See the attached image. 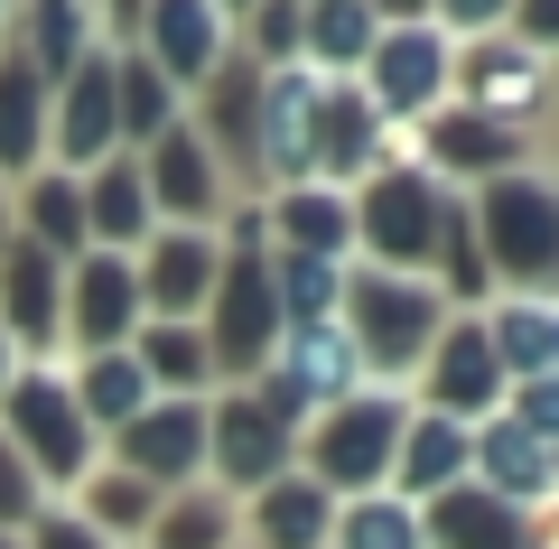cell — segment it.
Listing matches in <instances>:
<instances>
[{"instance_id": "cell-1", "label": "cell", "mask_w": 559, "mask_h": 549, "mask_svg": "<svg viewBox=\"0 0 559 549\" xmlns=\"http://www.w3.org/2000/svg\"><path fill=\"white\" fill-rule=\"evenodd\" d=\"M466 224H476L485 279H503V298H559V177L540 158L476 187Z\"/></svg>"}, {"instance_id": "cell-2", "label": "cell", "mask_w": 559, "mask_h": 549, "mask_svg": "<svg viewBox=\"0 0 559 549\" xmlns=\"http://www.w3.org/2000/svg\"><path fill=\"white\" fill-rule=\"evenodd\" d=\"M336 326L355 335V354H364V382H382V392H401V382L429 363V345H439V326H448V298L429 289V279H411V271H355L345 279V308H336Z\"/></svg>"}, {"instance_id": "cell-3", "label": "cell", "mask_w": 559, "mask_h": 549, "mask_svg": "<svg viewBox=\"0 0 559 549\" xmlns=\"http://www.w3.org/2000/svg\"><path fill=\"white\" fill-rule=\"evenodd\" d=\"M0 438L20 447V466L38 475L47 493H75L84 475L103 466V447H94V429H84V410H75V373L66 363H20V373L0 382Z\"/></svg>"}, {"instance_id": "cell-4", "label": "cell", "mask_w": 559, "mask_h": 549, "mask_svg": "<svg viewBox=\"0 0 559 549\" xmlns=\"http://www.w3.org/2000/svg\"><path fill=\"white\" fill-rule=\"evenodd\" d=\"M401 429H411V401L401 392H355V401H336V410H318L308 419V485L318 493H382L392 485V456H401Z\"/></svg>"}, {"instance_id": "cell-5", "label": "cell", "mask_w": 559, "mask_h": 549, "mask_svg": "<svg viewBox=\"0 0 559 549\" xmlns=\"http://www.w3.org/2000/svg\"><path fill=\"white\" fill-rule=\"evenodd\" d=\"M439 215H448V187L419 168L411 150H401L382 177H364V187H355V252H373V271H411V279H429Z\"/></svg>"}, {"instance_id": "cell-6", "label": "cell", "mask_w": 559, "mask_h": 549, "mask_svg": "<svg viewBox=\"0 0 559 549\" xmlns=\"http://www.w3.org/2000/svg\"><path fill=\"white\" fill-rule=\"evenodd\" d=\"M448 103L476 112V121H495V131H513V140H532V121H550V57H532L513 28H495V38L457 47Z\"/></svg>"}, {"instance_id": "cell-7", "label": "cell", "mask_w": 559, "mask_h": 549, "mask_svg": "<svg viewBox=\"0 0 559 549\" xmlns=\"http://www.w3.org/2000/svg\"><path fill=\"white\" fill-rule=\"evenodd\" d=\"M448 65H457V47L429 28V10H382V38L355 84L382 121H429L448 103Z\"/></svg>"}, {"instance_id": "cell-8", "label": "cell", "mask_w": 559, "mask_h": 549, "mask_svg": "<svg viewBox=\"0 0 559 549\" xmlns=\"http://www.w3.org/2000/svg\"><path fill=\"white\" fill-rule=\"evenodd\" d=\"M197 326H205V354H215V392H242L252 373H271V354H280L271 271L261 261H224V279H215Z\"/></svg>"}, {"instance_id": "cell-9", "label": "cell", "mask_w": 559, "mask_h": 549, "mask_svg": "<svg viewBox=\"0 0 559 549\" xmlns=\"http://www.w3.org/2000/svg\"><path fill=\"white\" fill-rule=\"evenodd\" d=\"M289 456H299V438L280 429L252 392H215V401H205V485H224L242 503V493L280 485Z\"/></svg>"}, {"instance_id": "cell-10", "label": "cell", "mask_w": 559, "mask_h": 549, "mask_svg": "<svg viewBox=\"0 0 559 549\" xmlns=\"http://www.w3.org/2000/svg\"><path fill=\"white\" fill-rule=\"evenodd\" d=\"M131 279H140V326H197L205 298H215V279H224V242L159 224V234L131 252Z\"/></svg>"}, {"instance_id": "cell-11", "label": "cell", "mask_w": 559, "mask_h": 549, "mask_svg": "<svg viewBox=\"0 0 559 549\" xmlns=\"http://www.w3.org/2000/svg\"><path fill=\"white\" fill-rule=\"evenodd\" d=\"M419 410L457 419V429H485V419L503 410V373H495V354H485L476 317H448L439 326V345H429V363H419Z\"/></svg>"}, {"instance_id": "cell-12", "label": "cell", "mask_w": 559, "mask_h": 549, "mask_svg": "<svg viewBox=\"0 0 559 549\" xmlns=\"http://www.w3.org/2000/svg\"><path fill=\"white\" fill-rule=\"evenodd\" d=\"M112 466L140 475L150 493L205 485V401H150L131 429H112Z\"/></svg>"}, {"instance_id": "cell-13", "label": "cell", "mask_w": 559, "mask_h": 549, "mask_svg": "<svg viewBox=\"0 0 559 549\" xmlns=\"http://www.w3.org/2000/svg\"><path fill=\"white\" fill-rule=\"evenodd\" d=\"M121 150V112H112V57H84L66 84H47V158L66 177H94Z\"/></svg>"}, {"instance_id": "cell-14", "label": "cell", "mask_w": 559, "mask_h": 549, "mask_svg": "<svg viewBox=\"0 0 559 549\" xmlns=\"http://www.w3.org/2000/svg\"><path fill=\"white\" fill-rule=\"evenodd\" d=\"M131 47L159 65V75L178 84V103H187L224 57H234V10H215V0H150Z\"/></svg>"}, {"instance_id": "cell-15", "label": "cell", "mask_w": 559, "mask_h": 549, "mask_svg": "<svg viewBox=\"0 0 559 549\" xmlns=\"http://www.w3.org/2000/svg\"><path fill=\"white\" fill-rule=\"evenodd\" d=\"M140 177H150V215L178 224V234H215L224 205H234L224 168L197 150V131H187V121H178L168 140H150V150H140Z\"/></svg>"}, {"instance_id": "cell-16", "label": "cell", "mask_w": 559, "mask_h": 549, "mask_svg": "<svg viewBox=\"0 0 559 549\" xmlns=\"http://www.w3.org/2000/svg\"><path fill=\"white\" fill-rule=\"evenodd\" d=\"M66 335H75V354H121L140 335V279L121 252L66 261Z\"/></svg>"}, {"instance_id": "cell-17", "label": "cell", "mask_w": 559, "mask_h": 549, "mask_svg": "<svg viewBox=\"0 0 559 549\" xmlns=\"http://www.w3.org/2000/svg\"><path fill=\"white\" fill-rule=\"evenodd\" d=\"M0 335L20 345V363H47V345L66 335V261H47L38 242L0 252Z\"/></svg>"}, {"instance_id": "cell-18", "label": "cell", "mask_w": 559, "mask_h": 549, "mask_svg": "<svg viewBox=\"0 0 559 549\" xmlns=\"http://www.w3.org/2000/svg\"><path fill=\"white\" fill-rule=\"evenodd\" d=\"M466 485H485L495 503H513L522 522H532L540 503H559V447H540L532 429H513V419H485L476 429V456H466Z\"/></svg>"}, {"instance_id": "cell-19", "label": "cell", "mask_w": 559, "mask_h": 549, "mask_svg": "<svg viewBox=\"0 0 559 549\" xmlns=\"http://www.w3.org/2000/svg\"><path fill=\"white\" fill-rule=\"evenodd\" d=\"M84 187V252H121L131 261L140 242L159 234V215H150V177H140L131 150H112L94 177H75Z\"/></svg>"}, {"instance_id": "cell-20", "label": "cell", "mask_w": 559, "mask_h": 549, "mask_svg": "<svg viewBox=\"0 0 559 549\" xmlns=\"http://www.w3.org/2000/svg\"><path fill=\"white\" fill-rule=\"evenodd\" d=\"M261 224H271V252L289 261H336L355 252V196H336V187H280V196H261Z\"/></svg>"}, {"instance_id": "cell-21", "label": "cell", "mask_w": 559, "mask_h": 549, "mask_svg": "<svg viewBox=\"0 0 559 549\" xmlns=\"http://www.w3.org/2000/svg\"><path fill=\"white\" fill-rule=\"evenodd\" d=\"M419 540L429 549H550L513 503H495L485 485H448L419 503Z\"/></svg>"}, {"instance_id": "cell-22", "label": "cell", "mask_w": 559, "mask_h": 549, "mask_svg": "<svg viewBox=\"0 0 559 549\" xmlns=\"http://www.w3.org/2000/svg\"><path fill=\"white\" fill-rule=\"evenodd\" d=\"M271 373L289 382L308 410H336V401L373 392V382H364V354H355V335H345V326H299V335H280Z\"/></svg>"}, {"instance_id": "cell-23", "label": "cell", "mask_w": 559, "mask_h": 549, "mask_svg": "<svg viewBox=\"0 0 559 549\" xmlns=\"http://www.w3.org/2000/svg\"><path fill=\"white\" fill-rule=\"evenodd\" d=\"M485 326V354H495L503 392H522V382H550L559 373V326H550V298H485L476 308Z\"/></svg>"}, {"instance_id": "cell-24", "label": "cell", "mask_w": 559, "mask_h": 549, "mask_svg": "<svg viewBox=\"0 0 559 549\" xmlns=\"http://www.w3.org/2000/svg\"><path fill=\"white\" fill-rule=\"evenodd\" d=\"M242 522H252L242 549H326L336 540V493H318L299 466H289L280 485H261L252 503H242Z\"/></svg>"}, {"instance_id": "cell-25", "label": "cell", "mask_w": 559, "mask_h": 549, "mask_svg": "<svg viewBox=\"0 0 559 549\" xmlns=\"http://www.w3.org/2000/svg\"><path fill=\"white\" fill-rule=\"evenodd\" d=\"M466 456H476V429H457V419H429V410H411V429H401V456H392V493L419 512L429 493L466 485Z\"/></svg>"}, {"instance_id": "cell-26", "label": "cell", "mask_w": 559, "mask_h": 549, "mask_svg": "<svg viewBox=\"0 0 559 549\" xmlns=\"http://www.w3.org/2000/svg\"><path fill=\"white\" fill-rule=\"evenodd\" d=\"M10 224H20V242H38L47 261H84V187L66 168H38L10 187Z\"/></svg>"}, {"instance_id": "cell-27", "label": "cell", "mask_w": 559, "mask_h": 549, "mask_svg": "<svg viewBox=\"0 0 559 549\" xmlns=\"http://www.w3.org/2000/svg\"><path fill=\"white\" fill-rule=\"evenodd\" d=\"M66 512H75V522L94 530L103 549H140V540H150V522H159V493H150L140 475H121L112 456H103V466L75 485V503H66Z\"/></svg>"}, {"instance_id": "cell-28", "label": "cell", "mask_w": 559, "mask_h": 549, "mask_svg": "<svg viewBox=\"0 0 559 549\" xmlns=\"http://www.w3.org/2000/svg\"><path fill=\"white\" fill-rule=\"evenodd\" d=\"M131 363L150 382V401H215V354H205V326H140Z\"/></svg>"}, {"instance_id": "cell-29", "label": "cell", "mask_w": 559, "mask_h": 549, "mask_svg": "<svg viewBox=\"0 0 559 549\" xmlns=\"http://www.w3.org/2000/svg\"><path fill=\"white\" fill-rule=\"evenodd\" d=\"M47 158V84L20 65V47H0V187L38 177Z\"/></svg>"}, {"instance_id": "cell-30", "label": "cell", "mask_w": 559, "mask_h": 549, "mask_svg": "<svg viewBox=\"0 0 559 549\" xmlns=\"http://www.w3.org/2000/svg\"><path fill=\"white\" fill-rule=\"evenodd\" d=\"M373 38H382L373 0H318V10H299V65H318V75H364Z\"/></svg>"}, {"instance_id": "cell-31", "label": "cell", "mask_w": 559, "mask_h": 549, "mask_svg": "<svg viewBox=\"0 0 559 549\" xmlns=\"http://www.w3.org/2000/svg\"><path fill=\"white\" fill-rule=\"evenodd\" d=\"M234 522H242V503L224 485H178V493H159V522H150L140 549H234Z\"/></svg>"}, {"instance_id": "cell-32", "label": "cell", "mask_w": 559, "mask_h": 549, "mask_svg": "<svg viewBox=\"0 0 559 549\" xmlns=\"http://www.w3.org/2000/svg\"><path fill=\"white\" fill-rule=\"evenodd\" d=\"M261 271H271L280 335H299V326H336V308H345V271H336V261H289V252H271Z\"/></svg>"}, {"instance_id": "cell-33", "label": "cell", "mask_w": 559, "mask_h": 549, "mask_svg": "<svg viewBox=\"0 0 559 549\" xmlns=\"http://www.w3.org/2000/svg\"><path fill=\"white\" fill-rule=\"evenodd\" d=\"M75 410H84V429H131L140 410H150V382H140V363H131V345L121 354H84L75 363Z\"/></svg>"}, {"instance_id": "cell-34", "label": "cell", "mask_w": 559, "mask_h": 549, "mask_svg": "<svg viewBox=\"0 0 559 549\" xmlns=\"http://www.w3.org/2000/svg\"><path fill=\"white\" fill-rule=\"evenodd\" d=\"M326 549H429V540H419V512L401 493H355V503H336V540Z\"/></svg>"}, {"instance_id": "cell-35", "label": "cell", "mask_w": 559, "mask_h": 549, "mask_svg": "<svg viewBox=\"0 0 559 549\" xmlns=\"http://www.w3.org/2000/svg\"><path fill=\"white\" fill-rule=\"evenodd\" d=\"M38 512H47V485H38V475L20 466V447L0 438V530H28Z\"/></svg>"}, {"instance_id": "cell-36", "label": "cell", "mask_w": 559, "mask_h": 549, "mask_svg": "<svg viewBox=\"0 0 559 549\" xmlns=\"http://www.w3.org/2000/svg\"><path fill=\"white\" fill-rule=\"evenodd\" d=\"M503 419H513V429H532L540 447H559V373H550V382H522V392H503Z\"/></svg>"}, {"instance_id": "cell-37", "label": "cell", "mask_w": 559, "mask_h": 549, "mask_svg": "<svg viewBox=\"0 0 559 549\" xmlns=\"http://www.w3.org/2000/svg\"><path fill=\"white\" fill-rule=\"evenodd\" d=\"M20 549H103V540H94V530H84V522H75V512H57V503H47V512H38V522H28V530H20Z\"/></svg>"}, {"instance_id": "cell-38", "label": "cell", "mask_w": 559, "mask_h": 549, "mask_svg": "<svg viewBox=\"0 0 559 549\" xmlns=\"http://www.w3.org/2000/svg\"><path fill=\"white\" fill-rule=\"evenodd\" d=\"M503 28H513L532 57H559V0H532V10H503Z\"/></svg>"}, {"instance_id": "cell-39", "label": "cell", "mask_w": 559, "mask_h": 549, "mask_svg": "<svg viewBox=\"0 0 559 549\" xmlns=\"http://www.w3.org/2000/svg\"><path fill=\"white\" fill-rule=\"evenodd\" d=\"M10 242H20V224H10V187H0V252H10Z\"/></svg>"}, {"instance_id": "cell-40", "label": "cell", "mask_w": 559, "mask_h": 549, "mask_svg": "<svg viewBox=\"0 0 559 549\" xmlns=\"http://www.w3.org/2000/svg\"><path fill=\"white\" fill-rule=\"evenodd\" d=\"M10 373H20V345H10V335H0V382H10Z\"/></svg>"}, {"instance_id": "cell-41", "label": "cell", "mask_w": 559, "mask_h": 549, "mask_svg": "<svg viewBox=\"0 0 559 549\" xmlns=\"http://www.w3.org/2000/svg\"><path fill=\"white\" fill-rule=\"evenodd\" d=\"M550 112H559V57H550Z\"/></svg>"}, {"instance_id": "cell-42", "label": "cell", "mask_w": 559, "mask_h": 549, "mask_svg": "<svg viewBox=\"0 0 559 549\" xmlns=\"http://www.w3.org/2000/svg\"><path fill=\"white\" fill-rule=\"evenodd\" d=\"M0 549H20V530H0Z\"/></svg>"}, {"instance_id": "cell-43", "label": "cell", "mask_w": 559, "mask_h": 549, "mask_svg": "<svg viewBox=\"0 0 559 549\" xmlns=\"http://www.w3.org/2000/svg\"><path fill=\"white\" fill-rule=\"evenodd\" d=\"M550 326H559V298H550Z\"/></svg>"}, {"instance_id": "cell-44", "label": "cell", "mask_w": 559, "mask_h": 549, "mask_svg": "<svg viewBox=\"0 0 559 549\" xmlns=\"http://www.w3.org/2000/svg\"><path fill=\"white\" fill-rule=\"evenodd\" d=\"M550 177H559V168H550Z\"/></svg>"}]
</instances>
